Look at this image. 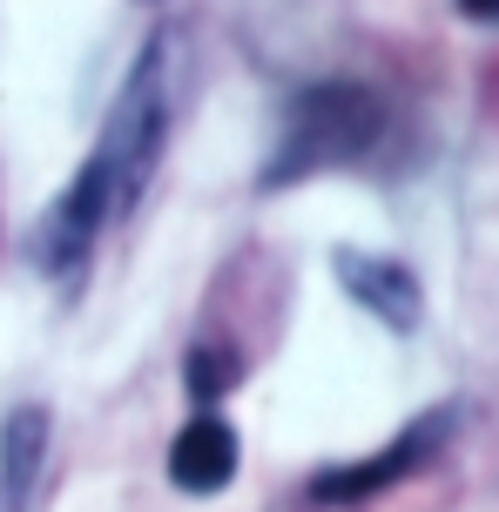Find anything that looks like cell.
Masks as SVG:
<instances>
[{
	"instance_id": "cell-4",
	"label": "cell",
	"mask_w": 499,
	"mask_h": 512,
	"mask_svg": "<svg viewBox=\"0 0 499 512\" xmlns=\"http://www.w3.org/2000/svg\"><path fill=\"white\" fill-rule=\"evenodd\" d=\"M439 445H446V418H419V425L398 432L385 452H371V459H358V465H331V472H317L311 499H317V506H358V499H378V492H392L398 479H412Z\"/></svg>"
},
{
	"instance_id": "cell-9",
	"label": "cell",
	"mask_w": 499,
	"mask_h": 512,
	"mask_svg": "<svg viewBox=\"0 0 499 512\" xmlns=\"http://www.w3.org/2000/svg\"><path fill=\"white\" fill-rule=\"evenodd\" d=\"M459 7H466L473 21H499V0H459Z\"/></svg>"
},
{
	"instance_id": "cell-6",
	"label": "cell",
	"mask_w": 499,
	"mask_h": 512,
	"mask_svg": "<svg viewBox=\"0 0 499 512\" xmlns=\"http://www.w3.org/2000/svg\"><path fill=\"white\" fill-rule=\"evenodd\" d=\"M237 465H243L237 425H230V418H216V411H196L183 432L169 438V479H176L183 492H196V499L223 492L230 479H237Z\"/></svg>"
},
{
	"instance_id": "cell-1",
	"label": "cell",
	"mask_w": 499,
	"mask_h": 512,
	"mask_svg": "<svg viewBox=\"0 0 499 512\" xmlns=\"http://www.w3.org/2000/svg\"><path fill=\"white\" fill-rule=\"evenodd\" d=\"M378 135H385V102L365 81H317L284 108V135L263 162V189H290L317 169H344L371 155Z\"/></svg>"
},
{
	"instance_id": "cell-2",
	"label": "cell",
	"mask_w": 499,
	"mask_h": 512,
	"mask_svg": "<svg viewBox=\"0 0 499 512\" xmlns=\"http://www.w3.org/2000/svg\"><path fill=\"white\" fill-rule=\"evenodd\" d=\"M169 54H176V41H169V34H149V48L135 54L129 81H122V95L108 108L102 149L88 155V162H102L122 216H129V203L142 196V182L156 176L162 149H169Z\"/></svg>"
},
{
	"instance_id": "cell-5",
	"label": "cell",
	"mask_w": 499,
	"mask_h": 512,
	"mask_svg": "<svg viewBox=\"0 0 499 512\" xmlns=\"http://www.w3.org/2000/svg\"><path fill=\"white\" fill-rule=\"evenodd\" d=\"M331 270H338L344 297L365 304L385 331H419L425 317V297H419V277L398 263V256H371V250H331Z\"/></svg>"
},
{
	"instance_id": "cell-7",
	"label": "cell",
	"mask_w": 499,
	"mask_h": 512,
	"mask_svg": "<svg viewBox=\"0 0 499 512\" xmlns=\"http://www.w3.org/2000/svg\"><path fill=\"white\" fill-rule=\"evenodd\" d=\"M48 432H54L48 405H14L0 418V499H7V512H34V486H41V465H48Z\"/></svg>"
},
{
	"instance_id": "cell-8",
	"label": "cell",
	"mask_w": 499,
	"mask_h": 512,
	"mask_svg": "<svg viewBox=\"0 0 499 512\" xmlns=\"http://www.w3.org/2000/svg\"><path fill=\"white\" fill-rule=\"evenodd\" d=\"M237 371H243V358L237 351H216V344H203L196 358H189V391L210 405V398H223L230 384H237Z\"/></svg>"
},
{
	"instance_id": "cell-3",
	"label": "cell",
	"mask_w": 499,
	"mask_h": 512,
	"mask_svg": "<svg viewBox=\"0 0 499 512\" xmlns=\"http://www.w3.org/2000/svg\"><path fill=\"white\" fill-rule=\"evenodd\" d=\"M115 216H122V209H115V189H108L102 162H81V176L54 196L48 216H41V230H34V263H41L54 283L75 277L81 263H88V250H95V236H102Z\"/></svg>"
}]
</instances>
